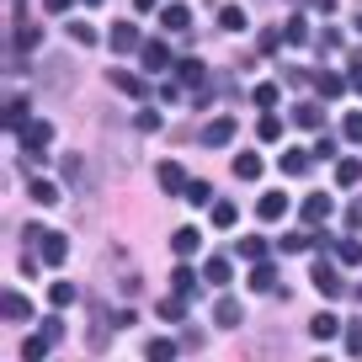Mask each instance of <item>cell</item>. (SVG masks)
Returning <instances> with one entry per match:
<instances>
[{"mask_svg": "<svg viewBox=\"0 0 362 362\" xmlns=\"http://www.w3.org/2000/svg\"><path fill=\"white\" fill-rule=\"evenodd\" d=\"M309 283H315V288H320V293H325V298H341V293H346V283H341V272L330 267L325 256L315 261V272H309Z\"/></svg>", "mask_w": 362, "mask_h": 362, "instance_id": "6da1fadb", "label": "cell"}, {"mask_svg": "<svg viewBox=\"0 0 362 362\" xmlns=\"http://www.w3.org/2000/svg\"><path fill=\"white\" fill-rule=\"evenodd\" d=\"M16 139H22V144L33 149V155H43V149L54 144V123H43V117H33V123H27V128H22V134H16Z\"/></svg>", "mask_w": 362, "mask_h": 362, "instance_id": "7a4b0ae2", "label": "cell"}, {"mask_svg": "<svg viewBox=\"0 0 362 362\" xmlns=\"http://www.w3.org/2000/svg\"><path fill=\"white\" fill-rule=\"evenodd\" d=\"M298 214H304V224H315V229H325V218L336 214V203H330L325 192H309L304 197V208H298Z\"/></svg>", "mask_w": 362, "mask_h": 362, "instance_id": "3957f363", "label": "cell"}, {"mask_svg": "<svg viewBox=\"0 0 362 362\" xmlns=\"http://www.w3.org/2000/svg\"><path fill=\"white\" fill-rule=\"evenodd\" d=\"M27 123H33V96H6V128L22 134Z\"/></svg>", "mask_w": 362, "mask_h": 362, "instance_id": "277c9868", "label": "cell"}, {"mask_svg": "<svg viewBox=\"0 0 362 362\" xmlns=\"http://www.w3.org/2000/svg\"><path fill=\"white\" fill-rule=\"evenodd\" d=\"M107 86H112V90H123V96H149L144 75H134V69H107Z\"/></svg>", "mask_w": 362, "mask_h": 362, "instance_id": "5b68a950", "label": "cell"}, {"mask_svg": "<svg viewBox=\"0 0 362 362\" xmlns=\"http://www.w3.org/2000/svg\"><path fill=\"white\" fill-rule=\"evenodd\" d=\"M107 43H112L117 54H134V48H144V37H139V27H134V22H112Z\"/></svg>", "mask_w": 362, "mask_h": 362, "instance_id": "8992f818", "label": "cell"}, {"mask_svg": "<svg viewBox=\"0 0 362 362\" xmlns=\"http://www.w3.org/2000/svg\"><path fill=\"white\" fill-rule=\"evenodd\" d=\"M155 181H160V192H170V197L187 192V176H181L176 160H160V165H155Z\"/></svg>", "mask_w": 362, "mask_h": 362, "instance_id": "52a82bcc", "label": "cell"}, {"mask_svg": "<svg viewBox=\"0 0 362 362\" xmlns=\"http://www.w3.org/2000/svg\"><path fill=\"white\" fill-rule=\"evenodd\" d=\"M37 250H43V267H64V256H69V240L59 235V229H48Z\"/></svg>", "mask_w": 362, "mask_h": 362, "instance_id": "ba28073f", "label": "cell"}, {"mask_svg": "<svg viewBox=\"0 0 362 362\" xmlns=\"http://www.w3.org/2000/svg\"><path fill=\"white\" fill-rule=\"evenodd\" d=\"M197 139H203L208 149H224L229 139H235V123H229V117H214V123H208V128H203Z\"/></svg>", "mask_w": 362, "mask_h": 362, "instance_id": "9c48e42d", "label": "cell"}, {"mask_svg": "<svg viewBox=\"0 0 362 362\" xmlns=\"http://www.w3.org/2000/svg\"><path fill=\"white\" fill-rule=\"evenodd\" d=\"M139 59H144V69H149V75H160V69H170V48L160 43V37H155V43H144V48H139Z\"/></svg>", "mask_w": 362, "mask_h": 362, "instance_id": "30bf717a", "label": "cell"}, {"mask_svg": "<svg viewBox=\"0 0 362 362\" xmlns=\"http://www.w3.org/2000/svg\"><path fill=\"white\" fill-rule=\"evenodd\" d=\"M0 315L11 320V325H22V320H33V298H22V293H6V298H0Z\"/></svg>", "mask_w": 362, "mask_h": 362, "instance_id": "8fae6325", "label": "cell"}, {"mask_svg": "<svg viewBox=\"0 0 362 362\" xmlns=\"http://www.w3.org/2000/svg\"><path fill=\"white\" fill-rule=\"evenodd\" d=\"M256 214L267 218V224H277V218L288 214V192H261V203H256Z\"/></svg>", "mask_w": 362, "mask_h": 362, "instance_id": "7c38bea8", "label": "cell"}, {"mask_svg": "<svg viewBox=\"0 0 362 362\" xmlns=\"http://www.w3.org/2000/svg\"><path fill=\"white\" fill-rule=\"evenodd\" d=\"M240 320H245V309H240L235 298H218V304H214V325H218V330H235Z\"/></svg>", "mask_w": 362, "mask_h": 362, "instance_id": "4fadbf2b", "label": "cell"}, {"mask_svg": "<svg viewBox=\"0 0 362 362\" xmlns=\"http://www.w3.org/2000/svg\"><path fill=\"white\" fill-rule=\"evenodd\" d=\"M27 197L43 203V208H54L59 203V187H54V181H43V176H27Z\"/></svg>", "mask_w": 362, "mask_h": 362, "instance_id": "5bb4252c", "label": "cell"}, {"mask_svg": "<svg viewBox=\"0 0 362 362\" xmlns=\"http://www.w3.org/2000/svg\"><path fill=\"white\" fill-rule=\"evenodd\" d=\"M203 277H208V283H214V288H224V283H229V277H235V261H229V256H208V267H203Z\"/></svg>", "mask_w": 362, "mask_h": 362, "instance_id": "9a60e30c", "label": "cell"}, {"mask_svg": "<svg viewBox=\"0 0 362 362\" xmlns=\"http://www.w3.org/2000/svg\"><path fill=\"white\" fill-rule=\"evenodd\" d=\"M160 22H165V33H187V27H192V11H187V6H165V11H160Z\"/></svg>", "mask_w": 362, "mask_h": 362, "instance_id": "2e32d148", "label": "cell"}, {"mask_svg": "<svg viewBox=\"0 0 362 362\" xmlns=\"http://www.w3.org/2000/svg\"><path fill=\"white\" fill-rule=\"evenodd\" d=\"M155 315H160V320H170V325H181V320H187V298H181V293L160 298V304H155Z\"/></svg>", "mask_w": 362, "mask_h": 362, "instance_id": "e0dca14e", "label": "cell"}, {"mask_svg": "<svg viewBox=\"0 0 362 362\" xmlns=\"http://www.w3.org/2000/svg\"><path fill=\"white\" fill-rule=\"evenodd\" d=\"M293 123L298 128H320V123H325V107H320V102H298L293 107Z\"/></svg>", "mask_w": 362, "mask_h": 362, "instance_id": "ac0fdd59", "label": "cell"}, {"mask_svg": "<svg viewBox=\"0 0 362 362\" xmlns=\"http://www.w3.org/2000/svg\"><path fill=\"white\" fill-rule=\"evenodd\" d=\"M235 176L240 181H256L261 176V155H256V149H240V155H235Z\"/></svg>", "mask_w": 362, "mask_h": 362, "instance_id": "d6986e66", "label": "cell"}, {"mask_svg": "<svg viewBox=\"0 0 362 362\" xmlns=\"http://www.w3.org/2000/svg\"><path fill=\"white\" fill-rule=\"evenodd\" d=\"M309 336H315V341H330V336H341V320L325 309V315H315V320H309Z\"/></svg>", "mask_w": 362, "mask_h": 362, "instance_id": "ffe728a7", "label": "cell"}, {"mask_svg": "<svg viewBox=\"0 0 362 362\" xmlns=\"http://www.w3.org/2000/svg\"><path fill=\"white\" fill-rule=\"evenodd\" d=\"M197 245H203V235H197L192 224H187V229H176V235H170V250H176V256H192Z\"/></svg>", "mask_w": 362, "mask_h": 362, "instance_id": "44dd1931", "label": "cell"}, {"mask_svg": "<svg viewBox=\"0 0 362 362\" xmlns=\"http://www.w3.org/2000/svg\"><path fill=\"white\" fill-rule=\"evenodd\" d=\"M250 288H256V293H272V288H277V267L256 261V267H250Z\"/></svg>", "mask_w": 362, "mask_h": 362, "instance_id": "7402d4cb", "label": "cell"}, {"mask_svg": "<svg viewBox=\"0 0 362 362\" xmlns=\"http://www.w3.org/2000/svg\"><path fill=\"white\" fill-rule=\"evenodd\" d=\"M48 346H54L48 336H27L22 341V362H48Z\"/></svg>", "mask_w": 362, "mask_h": 362, "instance_id": "603a6c76", "label": "cell"}, {"mask_svg": "<svg viewBox=\"0 0 362 362\" xmlns=\"http://www.w3.org/2000/svg\"><path fill=\"white\" fill-rule=\"evenodd\" d=\"M134 128H139V134H160V128H165V117H160V107H139Z\"/></svg>", "mask_w": 362, "mask_h": 362, "instance_id": "cb8c5ba5", "label": "cell"}, {"mask_svg": "<svg viewBox=\"0 0 362 362\" xmlns=\"http://www.w3.org/2000/svg\"><path fill=\"white\" fill-rule=\"evenodd\" d=\"M309 160H315L309 149H283V170H288V176H304V170H309Z\"/></svg>", "mask_w": 362, "mask_h": 362, "instance_id": "d4e9b609", "label": "cell"}, {"mask_svg": "<svg viewBox=\"0 0 362 362\" xmlns=\"http://www.w3.org/2000/svg\"><path fill=\"white\" fill-rule=\"evenodd\" d=\"M336 181L341 187H362V160H336Z\"/></svg>", "mask_w": 362, "mask_h": 362, "instance_id": "484cf974", "label": "cell"}, {"mask_svg": "<svg viewBox=\"0 0 362 362\" xmlns=\"http://www.w3.org/2000/svg\"><path fill=\"white\" fill-rule=\"evenodd\" d=\"M75 298H80V288H75V283H54V288H48V304H54V309H69Z\"/></svg>", "mask_w": 362, "mask_h": 362, "instance_id": "4316f807", "label": "cell"}, {"mask_svg": "<svg viewBox=\"0 0 362 362\" xmlns=\"http://www.w3.org/2000/svg\"><path fill=\"white\" fill-rule=\"evenodd\" d=\"M181 80H187V86H203V80H208V64H203V59H181Z\"/></svg>", "mask_w": 362, "mask_h": 362, "instance_id": "83f0119b", "label": "cell"}, {"mask_svg": "<svg viewBox=\"0 0 362 362\" xmlns=\"http://www.w3.org/2000/svg\"><path fill=\"white\" fill-rule=\"evenodd\" d=\"M176 351H181L176 341H149V346H144V357H149V362H176Z\"/></svg>", "mask_w": 362, "mask_h": 362, "instance_id": "f1b7e54d", "label": "cell"}, {"mask_svg": "<svg viewBox=\"0 0 362 362\" xmlns=\"http://www.w3.org/2000/svg\"><path fill=\"white\" fill-rule=\"evenodd\" d=\"M218 27H224V33H245V11H240V6H224V11H218Z\"/></svg>", "mask_w": 362, "mask_h": 362, "instance_id": "f546056e", "label": "cell"}, {"mask_svg": "<svg viewBox=\"0 0 362 362\" xmlns=\"http://www.w3.org/2000/svg\"><path fill=\"white\" fill-rule=\"evenodd\" d=\"M240 256H245V261H267V240H261V235H245V240H240Z\"/></svg>", "mask_w": 362, "mask_h": 362, "instance_id": "4dcf8cb0", "label": "cell"}, {"mask_svg": "<svg viewBox=\"0 0 362 362\" xmlns=\"http://www.w3.org/2000/svg\"><path fill=\"white\" fill-rule=\"evenodd\" d=\"M315 90H320V96H325V102H330V96H341V75H330V69H320V75H315Z\"/></svg>", "mask_w": 362, "mask_h": 362, "instance_id": "1f68e13d", "label": "cell"}, {"mask_svg": "<svg viewBox=\"0 0 362 362\" xmlns=\"http://www.w3.org/2000/svg\"><path fill=\"white\" fill-rule=\"evenodd\" d=\"M181 197L203 208V203H214V187H208V181H187V192H181Z\"/></svg>", "mask_w": 362, "mask_h": 362, "instance_id": "d6a6232c", "label": "cell"}, {"mask_svg": "<svg viewBox=\"0 0 362 362\" xmlns=\"http://www.w3.org/2000/svg\"><path fill=\"white\" fill-rule=\"evenodd\" d=\"M170 283H176V293L187 298V293H197V272H192V267H176V277H170Z\"/></svg>", "mask_w": 362, "mask_h": 362, "instance_id": "836d02e7", "label": "cell"}, {"mask_svg": "<svg viewBox=\"0 0 362 362\" xmlns=\"http://www.w3.org/2000/svg\"><path fill=\"white\" fill-rule=\"evenodd\" d=\"M69 43L90 48V43H96V27H90V22H69Z\"/></svg>", "mask_w": 362, "mask_h": 362, "instance_id": "e575fe53", "label": "cell"}, {"mask_svg": "<svg viewBox=\"0 0 362 362\" xmlns=\"http://www.w3.org/2000/svg\"><path fill=\"white\" fill-rule=\"evenodd\" d=\"M235 218H240L235 203H214V224H218V229H235Z\"/></svg>", "mask_w": 362, "mask_h": 362, "instance_id": "d590c367", "label": "cell"}, {"mask_svg": "<svg viewBox=\"0 0 362 362\" xmlns=\"http://www.w3.org/2000/svg\"><path fill=\"white\" fill-rule=\"evenodd\" d=\"M203 341H208L203 325H187V330H181V346H187V351H203Z\"/></svg>", "mask_w": 362, "mask_h": 362, "instance_id": "8d00e7d4", "label": "cell"}, {"mask_svg": "<svg viewBox=\"0 0 362 362\" xmlns=\"http://www.w3.org/2000/svg\"><path fill=\"white\" fill-rule=\"evenodd\" d=\"M315 245V235H304V229H298V235H283V250L288 256H298V250H309Z\"/></svg>", "mask_w": 362, "mask_h": 362, "instance_id": "74e56055", "label": "cell"}, {"mask_svg": "<svg viewBox=\"0 0 362 362\" xmlns=\"http://www.w3.org/2000/svg\"><path fill=\"white\" fill-rule=\"evenodd\" d=\"M341 336H346V351H351V357H362V320H351Z\"/></svg>", "mask_w": 362, "mask_h": 362, "instance_id": "f35d334b", "label": "cell"}, {"mask_svg": "<svg viewBox=\"0 0 362 362\" xmlns=\"http://www.w3.org/2000/svg\"><path fill=\"white\" fill-rule=\"evenodd\" d=\"M341 134H346L351 144H362V112H346V117H341Z\"/></svg>", "mask_w": 362, "mask_h": 362, "instance_id": "ab89813d", "label": "cell"}, {"mask_svg": "<svg viewBox=\"0 0 362 362\" xmlns=\"http://www.w3.org/2000/svg\"><path fill=\"white\" fill-rule=\"evenodd\" d=\"M283 37H288V43H304V37H309V27H304V16H288V27H283Z\"/></svg>", "mask_w": 362, "mask_h": 362, "instance_id": "60d3db41", "label": "cell"}, {"mask_svg": "<svg viewBox=\"0 0 362 362\" xmlns=\"http://www.w3.org/2000/svg\"><path fill=\"white\" fill-rule=\"evenodd\" d=\"M336 256L346 261V267H357V261H362V245H357V240H341V245H336Z\"/></svg>", "mask_w": 362, "mask_h": 362, "instance_id": "b9f144b4", "label": "cell"}, {"mask_svg": "<svg viewBox=\"0 0 362 362\" xmlns=\"http://www.w3.org/2000/svg\"><path fill=\"white\" fill-rule=\"evenodd\" d=\"M250 102H256V107H277V86H256V90H250Z\"/></svg>", "mask_w": 362, "mask_h": 362, "instance_id": "7bdbcfd3", "label": "cell"}, {"mask_svg": "<svg viewBox=\"0 0 362 362\" xmlns=\"http://www.w3.org/2000/svg\"><path fill=\"white\" fill-rule=\"evenodd\" d=\"M256 134H261V139H283V123H277V117L267 112V117H261V123H256Z\"/></svg>", "mask_w": 362, "mask_h": 362, "instance_id": "ee69618b", "label": "cell"}, {"mask_svg": "<svg viewBox=\"0 0 362 362\" xmlns=\"http://www.w3.org/2000/svg\"><path fill=\"white\" fill-rule=\"evenodd\" d=\"M315 160H336V139H315Z\"/></svg>", "mask_w": 362, "mask_h": 362, "instance_id": "f6af8a7d", "label": "cell"}, {"mask_svg": "<svg viewBox=\"0 0 362 362\" xmlns=\"http://www.w3.org/2000/svg\"><path fill=\"white\" fill-rule=\"evenodd\" d=\"M43 336L48 341H64V320H43Z\"/></svg>", "mask_w": 362, "mask_h": 362, "instance_id": "bcb514c9", "label": "cell"}, {"mask_svg": "<svg viewBox=\"0 0 362 362\" xmlns=\"http://www.w3.org/2000/svg\"><path fill=\"white\" fill-rule=\"evenodd\" d=\"M315 43H320V48H341V33H336V27H325V33H320Z\"/></svg>", "mask_w": 362, "mask_h": 362, "instance_id": "7dc6e473", "label": "cell"}, {"mask_svg": "<svg viewBox=\"0 0 362 362\" xmlns=\"http://www.w3.org/2000/svg\"><path fill=\"white\" fill-rule=\"evenodd\" d=\"M346 224H351V229H362V197H351V208H346Z\"/></svg>", "mask_w": 362, "mask_h": 362, "instance_id": "c3c4849f", "label": "cell"}, {"mask_svg": "<svg viewBox=\"0 0 362 362\" xmlns=\"http://www.w3.org/2000/svg\"><path fill=\"white\" fill-rule=\"evenodd\" d=\"M351 86L362 90V59H351Z\"/></svg>", "mask_w": 362, "mask_h": 362, "instance_id": "681fc988", "label": "cell"}, {"mask_svg": "<svg viewBox=\"0 0 362 362\" xmlns=\"http://www.w3.org/2000/svg\"><path fill=\"white\" fill-rule=\"evenodd\" d=\"M48 11H69V6H75V0H43Z\"/></svg>", "mask_w": 362, "mask_h": 362, "instance_id": "f907efd6", "label": "cell"}, {"mask_svg": "<svg viewBox=\"0 0 362 362\" xmlns=\"http://www.w3.org/2000/svg\"><path fill=\"white\" fill-rule=\"evenodd\" d=\"M134 6H139V11H155V0H134Z\"/></svg>", "mask_w": 362, "mask_h": 362, "instance_id": "816d5d0a", "label": "cell"}, {"mask_svg": "<svg viewBox=\"0 0 362 362\" xmlns=\"http://www.w3.org/2000/svg\"><path fill=\"white\" fill-rule=\"evenodd\" d=\"M357 33H362V11H357Z\"/></svg>", "mask_w": 362, "mask_h": 362, "instance_id": "f5cc1de1", "label": "cell"}, {"mask_svg": "<svg viewBox=\"0 0 362 362\" xmlns=\"http://www.w3.org/2000/svg\"><path fill=\"white\" fill-rule=\"evenodd\" d=\"M86 6H102V0H86Z\"/></svg>", "mask_w": 362, "mask_h": 362, "instance_id": "db71d44e", "label": "cell"}, {"mask_svg": "<svg viewBox=\"0 0 362 362\" xmlns=\"http://www.w3.org/2000/svg\"><path fill=\"white\" fill-rule=\"evenodd\" d=\"M293 6H304V0H293Z\"/></svg>", "mask_w": 362, "mask_h": 362, "instance_id": "11a10c76", "label": "cell"}, {"mask_svg": "<svg viewBox=\"0 0 362 362\" xmlns=\"http://www.w3.org/2000/svg\"><path fill=\"white\" fill-rule=\"evenodd\" d=\"M320 362H325V357H320Z\"/></svg>", "mask_w": 362, "mask_h": 362, "instance_id": "9f6ffc18", "label": "cell"}]
</instances>
